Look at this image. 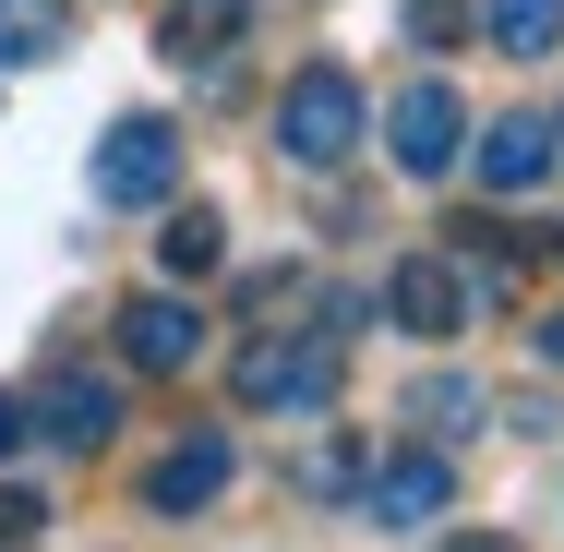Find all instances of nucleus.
Masks as SVG:
<instances>
[{
    "label": "nucleus",
    "instance_id": "13",
    "mask_svg": "<svg viewBox=\"0 0 564 552\" xmlns=\"http://www.w3.org/2000/svg\"><path fill=\"white\" fill-rule=\"evenodd\" d=\"M409 421H421V444H480L492 397H480L468 372H433V385H409Z\"/></svg>",
    "mask_w": 564,
    "mask_h": 552
},
{
    "label": "nucleus",
    "instance_id": "3",
    "mask_svg": "<svg viewBox=\"0 0 564 552\" xmlns=\"http://www.w3.org/2000/svg\"><path fill=\"white\" fill-rule=\"evenodd\" d=\"M348 505H360V529H384V541H433L456 517V444H384V456H360Z\"/></svg>",
    "mask_w": 564,
    "mask_h": 552
},
{
    "label": "nucleus",
    "instance_id": "2",
    "mask_svg": "<svg viewBox=\"0 0 564 552\" xmlns=\"http://www.w3.org/2000/svg\"><path fill=\"white\" fill-rule=\"evenodd\" d=\"M360 132H372V97H360V73L348 61H301L289 85H276V156L289 169H348L360 156Z\"/></svg>",
    "mask_w": 564,
    "mask_h": 552
},
{
    "label": "nucleus",
    "instance_id": "18",
    "mask_svg": "<svg viewBox=\"0 0 564 552\" xmlns=\"http://www.w3.org/2000/svg\"><path fill=\"white\" fill-rule=\"evenodd\" d=\"M48 517H61L48 493H24V480H0V541H48Z\"/></svg>",
    "mask_w": 564,
    "mask_h": 552
},
{
    "label": "nucleus",
    "instance_id": "7",
    "mask_svg": "<svg viewBox=\"0 0 564 552\" xmlns=\"http://www.w3.org/2000/svg\"><path fill=\"white\" fill-rule=\"evenodd\" d=\"M205 360V313L181 289H132L120 301V372H193Z\"/></svg>",
    "mask_w": 564,
    "mask_h": 552
},
{
    "label": "nucleus",
    "instance_id": "4",
    "mask_svg": "<svg viewBox=\"0 0 564 552\" xmlns=\"http://www.w3.org/2000/svg\"><path fill=\"white\" fill-rule=\"evenodd\" d=\"M24 433L61 444V456H109V433H120V372H97V360H48V372L24 385Z\"/></svg>",
    "mask_w": 564,
    "mask_h": 552
},
{
    "label": "nucleus",
    "instance_id": "12",
    "mask_svg": "<svg viewBox=\"0 0 564 552\" xmlns=\"http://www.w3.org/2000/svg\"><path fill=\"white\" fill-rule=\"evenodd\" d=\"M217 264H228V217H217V205H169V228H156V277H169V289H205Z\"/></svg>",
    "mask_w": 564,
    "mask_h": 552
},
{
    "label": "nucleus",
    "instance_id": "20",
    "mask_svg": "<svg viewBox=\"0 0 564 552\" xmlns=\"http://www.w3.org/2000/svg\"><path fill=\"white\" fill-rule=\"evenodd\" d=\"M541 360H553V372H564V313H553V325H541Z\"/></svg>",
    "mask_w": 564,
    "mask_h": 552
},
{
    "label": "nucleus",
    "instance_id": "9",
    "mask_svg": "<svg viewBox=\"0 0 564 552\" xmlns=\"http://www.w3.org/2000/svg\"><path fill=\"white\" fill-rule=\"evenodd\" d=\"M480 144H456L468 169H480V193H541L564 169V144H553V120H529V109H505V120H468Z\"/></svg>",
    "mask_w": 564,
    "mask_h": 552
},
{
    "label": "nucleus",
    "instance_id": "16",
    "mask_svg": "<svg viewBox=\"0 0 564 552\" xmlns=\"http://www.w3.org/2000/svg\"><path fill=\"white\" fill-rule=\"evenodd\" d=\"M360 456H372V444H360V433H337V421H325V433L301 444V468H289V480H301L313 505H348V480H360Z\"/></svg>",
    "mask_w": 564,
    "mask_h": 552
},
{
    "label": "nucleus",
    "instance_id": "11",
    "mask_svg": "<svg viewBox=\"0 0 564 552\" xmlns=\"http://www.w3.org/2000/svg\"><path fill=\"white\" fill-rule=\"evenodd\" d=\"M228 468H240V444H228L217 421H205V433H181L156 468H144V517H205V505L228 493Z\"/></svg>",
    "mask_w": 564,
    "mask_h": 552
},
{
    "label": "nucleus",
    "instance_id": "8",
    "mask_svg": "<svg viewBox=\"0 0 564 552\" xmlns=\"http://www.w3.org/2000/svg\"><path fill=\"white\" fill-rule=\"evenodd\" d=\"M384 313H397V336L445 348V336L468 325V277H456V252H409V264H384Z\"/></svg>",
    "mask_w": 564,
    "mask_h": 552
},
{
    "label": "nucleus",
    "instance_id": "1",
    "mask_svg": "<svg viewBox=\"0 0 564 552\" xmlns=\"http://www.w3.org/2000/svg\"><path fill=\"white\" fill-rule=\"evenodd\" d=\"M348 385V336H289V325H252L240 348H228V397L252 409V421H325Z\"/></svg>",
    "mask_w": 564,
    "mask_h": 552
},
{
    "label": "nucleus",
    "instance_id": "10",
    "mask_svg": "<svg viewBox=\"0 0 564 552\" xmlns=\"http://www.w3.org/2000/svg\"><path fill=\"white\" fill-rule=\"evenodd\" d=\"M240 36H252V0H169L156 12V61L169 73H240Z\"/></svg>",
    "mask_w": 564,
    "mask_h": 552
},
{
    "label": "nucleus",
    "instance_id": "15",
    "mask_svg": "<svg viewBox=\"0 0 564 552\" xmlns=\"http://www.w3.org/2000/svg\"><path fill=\"white\" fill-rule=\"evenodd\" d=\"M480 36L505 61H553L564 48V0H480Z\"/></svg>",
    "mask_w": 564,
    "mask_h": 552
},
{
    "label": "nucleus",
    "instance_id": "14",
    "mask_svg": "<svg viewBox=\"0 0 564 552\" xmlns=\"http://www.w3.org/2000/svg\"><path fill=\"white\" fill-rule=\"evenodd\" d=\"M73 48V0H0V73H36Z\"/></svg>",
    "mask_w": 564,
    "mask_h": 552
},
{
    "label": "nucleus",
    "instance_id": "5",
    "mask_svg": "<svg viewBox=\"0 0 564 552\" xmlns=\"http://www.w3.org/2000/svg\"><path fill=\"white\" fill-rule=\"evenodd\" d=\"M85 181H97V205H120V217H144V205H169L181 193V132L156 109H132L97 132V156H85Z\"/></svg>",
    "mask_w": 564,
    "mask_h": 552
},
{
    "label": "nucleus",
    "instance_id": "19",
    "mask_svg": "<svg viewBox=\"0 0 564 552\" xmlns=\"http://www.w3.org/2000/svg\"><path fill=\"white\" fill-rule=\"evenodd\" d=\"M24 444H36V433H24V397H0V468H12Z\"/></svg>",
    "mask_w": 564,
    "mask_h": 552
},
{
    "label": "nucleus",
    "instance_id": "6",
    "mask_svg": "<svg viewBox=\"0 0 564 552\" xmlns=\"http://www.w3.org/2000/svg\"><path fill=\"white\" fill-rule=\"evenodd\" d=\"M456 144H468V109H456V85H397L384 97V156L409 169V181H445Z\"/></svg>",
    "mask_w": 564,
    "mask_h": 552
},
{
    "label": "nucleus",
    "instance_id": "21",
    "mask_svg": "<svg viewBox=\"0 0 564 552\" xmlns=\"http://www.w3.org/2000/svg\"><path fill=\"white\" fill-rule=\"evenodd\" d=\"M553 144H564V120H553Z\"/></svg>",
    "mask_w": 564,
    "mask_h": 552
},
{
    "label": "nucleus",
    "instance_id": "17",
    "mask_svg": "<svg viewBox=\"0 0 564 552\" xmlns=\"http://www.w3.org/2000/svg\"><path fill=\"white\" fill-rule=\"evenodd\" d=\"M397 24H409V36L433 48V61H445V48H480V0H409Z\"/></svg>",
    "mask_w": 564,
    "mask_h": 552
}]
</instances>
